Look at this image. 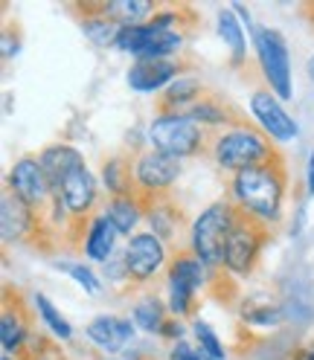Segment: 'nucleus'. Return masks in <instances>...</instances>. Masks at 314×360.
I'll return each mask as SVG.
<instances>
[{"mask_svg":"<svg viewBox=\"0 0 314 360\" xmlns=\"http://www.w3.org/2000/svg\"><path fill=\"white\" fill-rule=\"evenodd\" d=\"M192 337H195L198 349L204 352L210 360H227V352H224V343L218 340L215 328H213L207 320H195V323H192Z\"/></svg>","mask_w":314,"mask_h":360,"instance_id":"27","label":"nucleus"},{"mask_svg":"<svg viewBox=\"0 0 314 360\" xmlns=\"http://www.w3.org/2000/svg\"><path fill=\"white\" fill-rule=\"evenodd\" d=\"M306 192L308 198H314V151L308 154V163H306Z\"/></svg>","mask_w":314,"mask_h":360,"instance_id":"36","label":"nucleus"},{"mask_svg":"<svg viewBox=\"0 0 314 360\" xmlns=\"http://www.w3.org/2000/svg\"><path fill=\"white\" fill-rule=\"evenodd\" d=\"M184 114H187L192 122H198L201 128H204V125H227V122H230V114H227V110H224L218 102H213V99L195 102L189 110H184Z\"/></svg>","mask_w":314,"mask_h":360,"instance_id":"28","label":"nucleus"},{"mask_svg":"<svg viewBox=\"0 0 314 360\" xmlns=\"http://www.w3.org/2000/svg\"><path fill=\"white\" fill-rule=\"evenodd\" d=\"M294 360H314V340H311L308 346H303V349H297V354H294Z\"/></svg>","mask_w":314,"mask_h":360,"instance_id":"38","label":"nucleus"},{"mask_svg":"<svg viewBox=\"0 0 314 360\" xmlns=\"http://www.w3.org/2000/svg\"><path fill=\"white\" fill-rule=\"evenodd\" d=\"M241 320L256 328H271L282 320V308L280 305H253V308L241 311Z\"/></svg>","mask_w":314,"mask_h":360,"instance_id":"29","label":"nucleus"},{"mask_svg":"<svg viewBox=\"0 0 314 360\" xmlns=\"http://www.w3.org/2000/svg\"><path fill=\"white\" fill-rule=\"evenodd\" d=\"M215 30H218V38L224 41V47L230 50L233 64H241L244 58H248V38H244V27H241V20L236 18L233 9H218Z\"/></svg>","mask_w":314,"mask_h":360,"instance_id":"18","label":"nucleus"},{"mask_svg":"<svg viewBox=\"0 0 314 360\" xmlns=\"http://www.w3.org/2000/svg\"><path fill=\"white\" fill-rule=\"evenodd\" d=\"M99 12L120 27H140L154 18V4L151 0H111V4L99 6Z\"/></svg>","mask_w":314,"mask_h":360,"instance_id":"19","label":"nucleus"},{"mask_svg":"<svg viewBox=\"0 0 314 360\" xmlns=\"http://www.w3.org/2000/svg\"><path fill=\"white\" fill-rule=\"evenodd\" d=\"M105 279L114 282V285H123V282L131 279V276H128V264H125V253H117L114 259L105 264Z\"/></svg>","mask_w":314,"mask_h":360,"instance_id":"32","label":"nucleus"},{"mask_svg":"<svg viewBox=\"0 0 314 360\" xmlns=\"http://www.w3.org/2000/svg\"><path fill=\"white\" fill-rule=\"evenodd\" d=\"M102 215L114 224L120 236H128V238L134 236V230H137L140 221L146 218L143 204H140L137 195H117V198H111L105 204V210H102Z\"/></svg>","mask_w":314,"mask_h":360,"instance_id":"17","label":"nucleus"},{"mask_svg":"<svg viewBox=\"0 0 314 360\" xmlns=\"http://www.w3.org/2000/svg\"><path fill=\"white\" fill-rule=\"evenodd\" d=\"M146 218H149V224H151L149 233H154L163 244L177 236V224H181V215L175 212V207L163 204V200H154V204L146 210Z\"/></svg>","mask_w":314,"mask_h":360,"instance_id":"24","label":"nucleus"},{"mask_svg":"<svg viewBox=\"0 0 314 360\" xmlns=\"http://www.w3.org/2000/svg\"><path fill=\"white\" fill-rule=\"evenodd\" d=\"M253 50H256V61L262 67V76L268 82V90L277 94L280 99H294V84H291V56H288V44H285L282 32L271 30V27H256Z\"/></svg>","mask_w":314,"mask_h":360,"instance_id":"5","label":"nucleus"},{"mask_svg":"<svg viewBox=\"0 0 314 360\" xmlns=\"http://www.w3.org/2000/svg\"><path fill=\"white\" fill-rule=\"evenodd\" d=\"M6 186L15 198H20L32 210H41L47 200H53L50 180L44 174L38 157H20V160H15V166L9 169V177H6Z\"/></svg>","mask_w":314,"mask_h":360,"instance_id":"8","label":"nucleus"},{"mask_svg":"<svg viewBox=\"0 0 314 360\" xmlns=\"http://www.w3.org/2000/svg\"><path fill=\"white\" fill-rule=\"evenodd\" d=\"M204 84L195 76H177L166 90H163V110H189L195 102H201Z\"/></svg>","mask_w":314,"mask_h":360,"instance_id":"20","label":"nucleus"},{"mask_svg":"<svg viewBox=\"0 0 314 360\" xmlns=\"http://www.w3.org/2000/svg\"><path fill=\"white\" fill-rule=\"evenodd\" d=\"M131 320L140 331L146 334H161L166 326V305L157 300V297H143L134 302L131 308Z\"/></svg>","mask_w":314,"mask_h":360,"instance_id":"22","label":"nucleus"},{"mask_svg":"<svg viewBox=\"0 0 314 360\" xmlns=\"http://www.w3.org/2000/svg\"><path fill=\"white\" fill-rule=\"evenodd\" d=\"M149 146L175 160L192 157L204 146V128L192 122L184 110H161L149 125Z\"/></svg>","mask_w":314,"mask_h":360,"instance_id":"4","label":"nucleus"},{"mask_svg":"<svg viewBox=\"0 0 314 360\" xmlns=\"http://www.w3.org/2000/svg\"><path fill=\"white\" fill-rule=\"evenodd\" d=\"M24 340H27V323H24V317H20L18 311L6 308L4 317H0V346H4V352L12 357L15 352H20Z\"/></svg>","mask_w":314,"mask_h":360,"instance_id":"25","label":"nucleus"},{"mask_svg":"<svg viewBox=\"0 0 314 360\" xmlns=\"http://www.w3.org/2000/svg\"><path fill=\"white\" fill-rule=\"evenodd\" d=\"M306 73H308V79L314 82V56L308 58V64H306Z\"/></svg>","mask_w":314,"mask_h":360,"instance_id":"39","label":"nucleus"},{"mask_svg":"<svg viewBox=\"0 0 314 360\" xmlns=\"http://www.w3.org/2000/svg\"><path fill=\"white\" fill-rule=\"evenodd\" d=\"M82 32H84V38L91 41V44H96V47H114L117 44V38H120V24H114L111 18H105L99 9L94 12V15H87V18H82Z\"/></svg>","mask_w":314,"mask_h":360,"instance_id":"23","label":"nucleus"},{"mask_svg":"<svg viewBox=\"0 0 314 360\" xmlns=\"http://www.w3.org/2000/svg\"><path fill=\"white\" fill-rule=\"evenodd\" d=\"M265 241V227L259 221L239 215L236 227L230 233V241L224 247V267L230 270L233 276H251V270L256 267L259 250Z\"/></svg>","mask_w":314,"mask_h":360,"instance_id":"6","label":"nucleus"},{"mask_svg":"<svg viewBox=\"0 0 314 360\" xmlns=\"http://www.w3.org/2000/svg\"><path fill=\"white\" fill-rule=\"evenodd\" d=\"M125 166L120 163V160H108L105 163V169H102V180H105V189L111 192V195H125Z\"/></svg>","mask_w":314,"mask_h":360,"instance_id":"30","label":"nucleus"},{"mask_svg":"<svg viewBox=\"0 0 314 360\" xmlns=\"http://www.w3.org/2000/svg\"><path fill=\"white\" fill-rule=\"evenodd\" d=\"M166 294H169V302L166 308L172 311V317H187L192 311V302H195V294H198V285L189 282L187 276H181L177 270H169L166 274Z\"/></svg>","mask_w":314,"mask_h":360,"instance_id":"21","label":"nucleus"},{"mask_svg":"<svg viewBox=\"0 0 314 360\" xmlns=\"http://www.w3.org/2000/svg\"><path fill=\"white\" fill-rule=\"evenodd\" d=\"M230 9H233V12H236V18L241 20V27H248V32L253 35V32H256V27H253V18H251V9H248V6H244V4H233Z\"/></svg>","mask_w":314,"mask_h":360,"instance_id":"35","label":"nucleus"},{"mask_svg":"<svg viewBox=\"0 0 314 360\" xmlns=\"http://www.w3.org/2000/svg\"><path fill=\"white\" fill-rule=\"evenodd\" d=\"M18 56V44H12V32H4V58Z\"/></svg>","mask_w":314,"mask_h":360,"instance_id":"37","label":"nucleus"},{"mask_svg":"<svg viewBox=\"0 0 314 360\" xmlns=\"http://www.w3.org/2000/svg\"><path fill=\"white\" fill-rule=\"evenodd\" d=\"M239 210L230 200H215L207 210H201V215L192 221L189 227V250L204 262L207 267L224 264V247L230 241V233L239 221Z\"/></svg>","mask_w":314,"mask_h":360,"instance_id":"2","label":"nucleus"},{"mask_svg":"<svg viewBox=\"0 0 314 360\" xmlns=\"http://www.w3.org/2000/svg\"><path fill=\"white\" fill-rule=\"evenodd\" d=\"M35 308H38V317H41V323L47 326L58 340H70L73 337V328H70V323H67L61 314H58V308L44 297V294H35Z\"/></svg>","mask_w":314,"mask_h":360,"instance_id":"26","label":"nucleus"},{"mask_svg":"<svg viewBox=\"0 0 314 360\" xmlns=\"http://www.w3.org/2000/svg\"><path fill=\"white\" fill-rule=\"evenodd\" d=\"M4 360H12V357H9V354H6V357H4Z\"/></svg>","mask_w":314,"mask_h":360,"instance_id":"40","label":"nucleus"},{"mask_svg":"<svg viewBox=\"0 0 314 360\" xmlns=\"http://www.w3.org/2000/svg\"><path fill=\"white\" fill-rule=\"evenodd\" d=\"M117 241H120V233L105 215L91 218L87 233H84V244H82L84 259H91L96 264H108L111 259L117 256Z\"/></svg>","mask_w":314,"mask_h":360,"instance_id":"16","label":"nucleus"},{"mask_svg":"<svg viewBox=\"0 0 314 360\" xmlns=\"http://www.w3.org/2000/svg\"><path fill=\"white\" fill-rule=\"evenodd\" d=\"M123 253H125V264H128V276L140 285L149 282L157 270H163V264H166V244L154 233H134Z\"/></svg>","mask_w":314,"mask_h":360,"instance_id":"10","label":"nucleus"},{"mask_svg":"<svg viewBox=\"0 0 314 360\" xmlns=\"http://www.w3.org/2000/svg\"><path fill=\"white\" fill-rule=\"evenodd\" d=\"M213 160L215 166L227 172H241L251 166H262L274 160V148L268 143L262 131L251 125H233L227 131H221L213 143Z\"/></svg>","mask_w":314,"mask_h":360,"instance_id":"3","label":"nucleus"},{"mask_svg":"<svg viewBox=\"0 0 314 360\" xmlns=\"http://www.w3.org/2000/svg\"><path fill=\"white\" fill-rule=\"evenodd\" d=\"M169 360H210L201 349H192L189 343H175V349L169 352Z\"/></svg>","mask_w":314,"mask_h":360,"instance_id":"33","label":"nucleus"},{"mask_svg":"<svg viewBox=\"0 0 314 360\" xmlns=\"http://www.w3.org/2000/svg\"><path fill=\"white\" fill-rule=\"evenodd\" d=\"M131 177H134V184H137L140 192L161 195V192L172 189L175 180L181 177V160H175V157H166L161 151L149 148V151L137 154L134 169H131Z\"/></svg>","mask_w":314,"mask_h":360,"instance_id":"9","label":"nucleus"},{"mask_svg":"<svg viewBox=\"0 0 314 360\" xmlns=\"http://www.w3.org/2000/svg\"><path fill=\"white\" fill-rule=\"evenodd\" d=\"M248 108H251V117L256 120V125L262 128L265 137H271L274 143L297 140L300 125L282 108V99L277 94H271V90H256V94L251 96V102H248Z\"/></svg>","mask_w":314,"mask_h":360,"instance_id":"7","label":"nucleus"},{"mask_svg":"<svg viewBox=\"0 0 314 360\" xmlns=\"http://www.w3.org/2000/svg\"><path fill=\"white\" fill-rule=\"evenodd\" d=\"M161 334L169 337V340H177V343H181V340H184V334H187V326L177 320V317H172V320H166V326H163Z\"/></svg>","mask_w":314,"mask_h":360,"instance_id":"34","label":"nucleus"},{"mask_svg":"<svg viewBox=\"0 0 314 360\" xmlns=\"http://www.w3.org/2000/svg\"><path fill=\"white\" fill-rule=\"evenodd\" d=\"M35 227V210L27 207L20 198H15L12 192L4 195L0 200V236L6 244L12 241H24Z\"/></svg>","mask_w":314,"mask_h":360,"instance_id":"15","label":"nucleus"},{"mask_svg":"<svg viewBox=\"0 0 314 360\" xmlns=\"http://www.w3.org/2000/svg\"><path fill=\"white\" fill-rule=\"evenodd\" d=\"M230 198L233 207L259 221L262 227L282 221V200H285V172L277 160L251 166L233 174L230 180Z\"/></svg>","mask_w":314,"mask_h":360,"instance_id":"1","label":"nucleus"},{"mask_svg":"<svg viewBox=\"0 0 314 360\" xmlns=\"http://www.w3.org/2000/svg\"><path fill=\"white\" fill-rule=\"evenodd\" d=\"M64 200V207L70 210L73 218H84V212H91L96 204V195H99V184H96V174L82 166L76 172H70L64 177V184L58 192H53Z\"/></svg>","mask_w":314,"mask_h":360,"instance_id":"13","label":"nucleus"},{"mask_svg":"<svg viewBox=\"0 0 314 360\" xmlns=\"http://www.w3.org/2000/svg\"><path fill=\"white\" fill-rule=\"evenodd\" d=\"M177 76H181V64L175 58L166 61H154V58H140L128 67V87L137 90V94H157V90H166Z\"/></svg>","mask_w":314,"mask_h":360,"instance_id":"12","label":"nucleus"},{"mask_svg":"<svg viewBox=\"0 0 314 360\" xmlns=\"http://www.w3.org/2000/svg\"><path fill=\"white\" fill-rule=\"evenodd\" d=\"M67 274L73 276V282H76V285L84 290V294H99V290H102L99 276H96V274H94V270L87 267V264H70V267H67Z\"/></svg>","mask_w":314,"mask_h":360,"instance_id":"31","label":"nucleus"},{"mask_svg":"<svg viewBox=\"0 0 314 360\" xmlns=\"http://www.w3.org/2000/svg\"><path fill=\"white\" fill-rule=\"evenodd\" d=\"M134 331H137L134 320L131 317H117V314H99V317H94L84 328L87 340H91L94 346H99L102 352H108V354H120L134 340Z\"/></svg>","mask_w":314,"mask_h":360,"instance_id":"11","label":"nucleus"},{"mask_svg":"<svg viewBox=\"0 0 314 360\" xmlns=\"http://www.w3.org/2000/svg\"><path fill=\"white\" fill-rule=\"evenodd\" d=\"M38 160H41V169H44V174H47L50 189H53V192H58V189H61L64 177L70 174V172H76V169L87 166V163H84V154H82L79 148H73V146H67V143L47 146V148H44V151L38 154Z\"/></svg>","mask_w":314,"mask_h":360,"instance_id":"14","label":"nucleus"}]
</instances>
